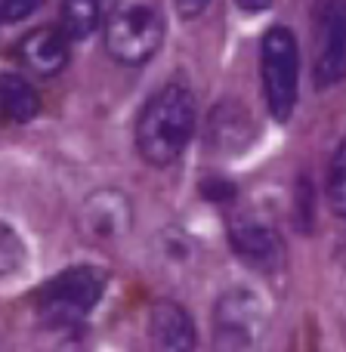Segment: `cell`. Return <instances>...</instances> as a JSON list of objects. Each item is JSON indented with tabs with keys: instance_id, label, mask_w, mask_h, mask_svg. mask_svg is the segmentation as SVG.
I'll return each instance as SVG.
<instances>
[{
	"instance_id": "obj_5",
	"label": "cell",
	"mask_w": 346,
	"mask_h": 352,
	"mask_svg": "<svg viewBox=\"0 0 346 352\" xmlns=\"http://www.w3.org/2000/svg\"><path fill=\"white\" fill-rule=\"evenodd\" d=\"M266 331V303L250 287H232L213 306V352H250Z\"/></svg>"
},
{
	"instance_id": "obj_12",
	"label": "cell",
	"mask_w": 346,
	"mask_h": 352,
	"mask_svg": "<svg viewBox=\"0 0 346 352\" xmlns=\"http://www.w3.org/2000/svg\"><path fill=\"white\" fill-rule=\"evenodd\" d=\"M0 102H3V115L12 124H28L41 115V96L37 90L22 78V74L6 72L0 80Z\"/></svg>"
},
{
	"instance_id": "obj_8",
	"label": "cell",
	"mask_w": 346,
	"mask_h": 352,
	"mask_svg": "<svg viewBox=\"0 0 346 352\" xmlns=\"http://www.w3.org/2000/svg\"><path fill=\"white\" fill-rule=\"evenodd\" d=\"M316 62L312 84L316 90H331L346 80V3H328L318 16Z\"/></svg>"
},
{
	"instance_id": "obj_9",
	"label": "cell",
	"mask_w": 346,
	"mask_h": 352,
	"mask_svg": "<svg viewBox=\"0 0 346 352\" xmlns=\"http://www.w3.org/2000/svg\"><path fill=\"white\" fill-rule=\"evenodd\" d=\"M16 59L37 78H56L72 59V41L59 31V25H37L19 37Z\"/></svg>"
},
{
	"instance_id": "obj_11",
	"label": "cell",
	"mask_w": 346,
	"mask_h": 352,
	"mask_svg": "<svg viewBox=\"0 0 346 352\" xmlns=\"http://www.w3.org/2000/svg\"><path fill=\"white\" fill-rule=\"evenodd\" d=\"M254 142L250 111L238 99H223L207 115V146L219 155H235Z\"/></svg>"
},
{
	"instance_id": "obj_14",
	"label": "cell",
	"mask_w": 346,
	"mask_h": 352,
	"mask_svg": "<svg viewBox=\"0 0 346 352\" xmlns=\"http://www.w3.org/2000/svg\"><path fill=\"white\" fill-rule=\"evenodd\" d=\"M87 324H41L37 331V352H87Z\"/></svg>"
},
{
	"instance_id": "obj_18",
	"label": "cell",
	"mask_w": 346,
	"mask_h": 352,
	"mask_svg": "<svg viewBox=\"0 0 346 352\" xmlns=\"http://www.w3.org/2000/svg\"><path fill=\"white\" fill-rule=\"evenodd\" d=\"M201 195H204V198H213V201H232V198H235V186L217 176V179H204V182H201Z\"/></svg>"
},
{
	"instance_id": "obj_1",
	"label": "cell",
	"mask_w": 346,
	"mask_h": 352,
	"mask_svg": "<svg viewBox=\"0 0 346 352\" xmlns=\"http://www.w3.org/2000/svg\"><path fill=\"white\" fill-rule=\"evenodd\" d=\"M198 127V102L188 84L167 80L142 102L136 115V152L152 167H173L186 155Z\"/></svg>"
},
{
	"instance_id": "obj_15",
	"label": "cell",
	"mask_w": 346,
	"mask_h": 352,
	"mask_svg": "<svg viewBox=\"0 0 346 352\" xmlns=\"http://www.w3.org/2000/svg\"><path fill=\"white\" fill-rule=\"evenodd\" d=\"M325 201L337 219H346V140L334 148L325 173Z\"/></svg>"
},
{
	"instance_id": "obj_6",
	"label": "cell",
	"mask_w": 346,
	"mask_h": 352,
	"mask_svg": "<svg viewBox=\"0 0 346 352\" xmlns=\"http://www.w3.org/2000/svg\"><path fill=\"white\" fill-rule=\"evenodd\" d=\"M229 244L238 260L254 272L272 275L285 263V241L279 229L254 207H235L229 213Z\"/></svg>"
},
{
	"instance_id": "obj_16",
	"label": "cell",
	"mask_w": 346,
	"mask_h": 352,
	"mask_svg": "<svg viewBox=\"0 0 346 352\" xmlns=\"http://www.w3.org/2000/svg\"><path fill=\"white\" fill-rule=\"evenodd\" d=\"M25 244H22V238L16 235V229L12 226H0V272L10 278V275H16L19 269H22V263H25Z\"/></svg>"
},
{
	"instance_id": "obj_13",
	"label": "cell",
	"mask_w": 346,
	"mask_h": 352,
	"mask_svg": "<svg viewBox=\"0 0 346 352\" xmlns=\"http://www.w3.org/2000/svg\"><path fill=\"white\" fill-rule=\"evenodd\" d=\"M102 25V6L96 0H65L59 6V31L72 43H84Z\"/></svg>"
},
{
	"instance_id": "obj_7",
	"label": "cell",
	"mask_w": 346,
	"mask_h": 352,
	"mask_svg": "<svg viewBox=\"0 0 346 352\" xmlns=\"http://www.w3.org/2000/svg\"><path fill=\"white\" fill-rule=\"evenodd\" d=\"M133 229V201L115 186L93 188L78 207V232L90 244L121 241Z\"/></svg>"
},
{
	"instance_id": "obj_4",
	"label": "cell",
	"mask_w": 346,
	"mask_h": 352,
	"mask_svg": "<svg viewBox=\"0 0 346 352\" xmlns=\"http://www.w3.org/2000/svg\"><path fill=\"white\" fill-rule=\"evenodd\" d=\"M260 74L269 115L288 124L300 96V47L285 25H272L260 41Z\"/></svg>"
},
{
	"instance_id": "obj_19",
	"label": "cell",
	"mask_w": 346,
	"mask_h": 352,
	"mask_svg": "<svg viewBox=\"0 0 346 352\" xmlns=\"http://www.w3.org/2000/svg\"><path fill=\"white\" fill-rule=\"evenodd\" d=\"M204 10H207L204 0H198V3H182V0H180V3H176V12H180L182 19H198Z\"/></svg>"
},
{
	"instance_id": "obj_20",
	"label": "cell",
	"mask_w": 346,
	"mask_h": 352,
	"mask_svg": "<svg viewBox=\"0 0 346 352\" xmlns=\"http://www.w3.org/2000/svg\"><path fill=\"white\" fill-rule=\"evenodd\" d=\"M241 10H248V12H263V10H269V3H238Z\"/></svg>"
},
{
	"instance_id": "obj_10",
	"label": "cell",
	"mask_w": 346,
	"mask_h": 352,
	"mask_svg": "<svg viewBox=\"0 0 346 352\" xmlns=\"http://www.w3.org/2000/svg\"><path fill=\"white\" fill-rule=\"evenodd\" d=\"M149 343L152 352H192L198 343L188 309L176 300H155L149 309Z\"/></svg>"
},
{
	"instance_id": "obj_2",
	"label": "cell",
	"mask_w": 346,
	"mask_h": 352,
	"mask_svg": "<svg viewBox=\"0 0 346 352\" xmlns=\"http://www.w3.org/2000/svg\"><path fill=\"white\" fill-rule=\"evenodd\" d=\"M109 272L102 266H68L47 278L34 291L37 322L41 324H87V316L105 297Z\"/></svg>"
},
{
	"instance_id": "obj_3",
	"label": "cell",
	"mask_w": 346,
	"mask_h": 352,
	"mask_svg": "<svg viewBox=\"0 0 346 352\" xmlns=\"http://www.w3.org/2000/svg\"><path fill=\"white\" fill-rule=\"evenodd\" d=\"M167 37V19L158 3H115L105 16L102 41L105 53L127 68H140L158 56Z\"/></svg>"
},
{
	"instance_id": "obj_17",
	"label": "cell",
	"mask_w": 346,
	"mask_h": 352,
	"mask_svg": "<svg viewBox=\"0 0 346 352\" xmlns=\"http://www.w3.org/2000/svg\"><path fill=\"white\" fill-rule=\"evenodd\" d=\"M37 6H41L37 0H3V3H0V16H3V22H22Z\"/></svg>"
}]
</instances>
